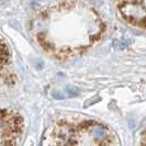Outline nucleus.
Returning a JSON list of instances; mask_svg holds the SVG:
<instances>
[{
  "label": "nucleus",
  "instance_id": "obj_1",
  "mask_svg": "<svg viewBox=\"0 0 146 146\" xmlns=\"http://www.w3.org/2000/svg\"><path fill=\"white\" fill-rule=\"evenodd\" d=\"M121 12L125 17L134 23H141L145 20L146 10L135 2H125L121 7Z\"/></svg>",
  "mask_w": 146,
  "mask_h": 146
}]
</instances>
